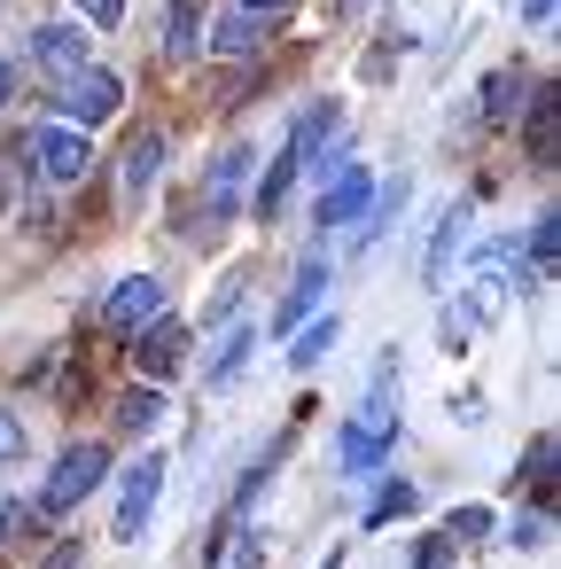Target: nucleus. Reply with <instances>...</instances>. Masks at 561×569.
<instances>
[{
    "label": "nucleus",
    "mask_w": 561,
    "mask_h": 569,
    "mask_svg": "<svg viewBox=\"0 0 561 569\" xmlns=\"http://www.w3.org/2000/svg\"><path fill=\"white\" fill-rule=\"evenodd\" d=\"M514 289H530V266H514V250L499 242V250H483V273L444 305V351H475L483 343V328L507 312V297Z\"/></svg>",
    "instance_id": "1"
},
{
    "label": "nucleus",
    "mask_w": 561,
    "mask_h": 569,
    "mask_svg": "<svg viewBox=\"0 0 561 569\" xmlns=\"http://www.w3.org/2000/svg\"><path fill=\"white\" fill-rule=\"evenodd\" d=\"M398 445V359H382L374 367V382H367V398L351 406V421H343V468L351 476H374L382 468V452Z\"/></svg>",
    "instance_id": "2"
},
{
    "label": "nucleus",
    "mask_w": 561,
    "mask_h": 569,
    "mask_svg": "<svg viewBox=\"0 0 561 569\" xmlns=\"http://www.w3.org/2000/svg\"><path fill=\"white\" fill-rule=\"evenodd\" d=\"M328 133H335V102H312L297 126H289V141H281V157L266 164V180H258V219H273L281 203H289V188H297V172L304 164H320V149H328Z\"/></svg>",
    "instance_id": "3"
},
{
    "label": "nucleus",
    "mask_w": 561,
    "mask_h": 569,
    "mask_svg": "<svg viewBox=\"0 0 561 569\" xmlns=\"http://www.w3.org/2000/svg\"><path fill=\"white\" fill-rule=\"evenodd\" d=\"M102 476H110V452H102V445H71V452L56 460V476L40 483V515H48V522H56V515H71Z\"/></svg>",
    "instance_id": "4"
},
{
    "label": "nucleus",
    "mask_w": 561,
    "mask_h": 569,
    "mask_svg": "<svg viewBox=\"0 0 561 569\" xmlns=\"http://www.w3.org/2000/svg\"><path fill=\"white\" fill-rule=\"evenodd\" d=\"M56 102H63V118H71L79 133H94V126H110V118L126 110V87H118L110 71H71Z\"/></svg>",
    "instance_id": "5"
},
{
    "label": "nucleus",
    "mask_w": 561,
    "mask_h": 569,
    "mask_svg": "<svg viewBox=\"0 0 561 569\" xmlns=\"http://www.w3.org/2000/svg\"><path fill=\"white\" fill-rule=\"evenodd\" d=\"M157 499H164V452H141V460L126 468V491H118V538H126V546L149 530Z\"/></svg>",
    "instance_id": "6"
},
{
    "label": "nucleus",
    "mask_w": 561,
    "mask_h": 569,
    "mask_svg": "<svg viewBox=\"0 0 561 569\" xmlns=\"http://www.w3.org/2000/svg\"><path fill=\"white\" fill-rule=\"evenodd\" d=\"M157 312H164V281H157V273H126V281L110 289V305H102V328H110V336H141Z\"/></svg>",
    "instance_id": "7"
},
{
    "label": "nucleus",
    "mask_w": 561,
    "mask_h": 569,
    "mask_svg": "<svg viewBox=\"0 0 561 569\" xmlns=\"http://www.w3.org/2000/svg\"><path fill=\"white\" fill-rule=\"evenodd\" d=\"M24 149L40 157V172H48L56 188H71V180H87V164H94V149H87V133H79V126H48V133H32Z\"/></svg>",
    "instance_id": "8"
},
{
    "label": "nucleus",
    "mask_w": 561,
    "mask_h": 569,
    "mask_svg": "<svg viewBox=\"0 0 561 569\" xmlns=\"http://www.w3.org/2000/svg\"><path fill=\"white\" fill-rule=\"evenodd\" d=\"M180 359H188V328L157 312V320H149V328L133 336V367H141V382H164V375H172Z\"/></svg>",
    "instance_id": "9"
},
{
    "label": "nucleus",
    "mask_w": 561,
    "mask_h": 569,
    "mask_svg": "<svg viewBox=\"0 0 561 569\" xmlns=\"http://www.w3.org/2000/svg\"><path fill=\"white\" fill-rule=\"evenodd\" d=\"M367 196H374L367 164H343V172H328V196H320V227H328V234H335V227H351V219L367 211Z\"/></svg>",
    "instance_id": "10"
},
{
    "label": "nucleus",
    "mask_w": 561,
    "mask_h": 569,
    "mask_svg": "<svg viewBox=\"0 0 561 569\" xmlns=\"http://www.w3.org/2000/svg\"><path fill=\"white\" fill-rule=\"evenodd\" d=\"M32 56H40V71L71 79V71H87V32L79 24H40L32 32Z\"/></svg>",
    "instance_id": "11"
},
{
    "label": "nucleus",
    "mask_w": 561,
    "mask_h": 569,
    "mask_svg": "<svg viewBox=\"0 0 561 569\" xmlns=\"http://www.w3.org/2000/svg\"><path fill=\"white\" fill-rule=\"evenodd\" d=\"M460 234H468V203H452V211L437 219V234H429V266H421V273H429V289H444V281H452V250H460Z\"/></svg>",
    "instance_id": "12"
},
{
    "label": "nucleus",
    "mask_w": 561,
    "mask_h": 569,
    "mask_svg": "<svg viewBox=\"0 0 561 569\" xmlns=\"http://www.w3.org/2000/svg\"><path fill=\"white\" fill-rule=\"evenodd\" d=\"M320 289H328V266L312 258V266H297V281H289V297H281V312H273V336H289L312 305H320Z\"/></svg>",
    "instance_id": "13"
},
{
    "label": "nucleus",
    "mask_w": 561,
    "mask_h": 569,
    "mask_svg": "<svg viewBox=\"0 0 561 569\" xmlns=\"http://www.w3.org/2000/svg\"><path fill=\"white\" fill-rule=\"evenodd\" d=\"M242 180H250V149H227V157H219V172H211V188H203V203H211V227H219V219L234 211Z\"/></svg>",
    "instance_id": "14"
},
{
    "label": "nucleus",
    "mask_w": 561,
    "mask_h": 569,
    "mask_svg": "<svg viewBox=\"0 0 561 569\" xmlns=\"http://www.w3.org/2000/svg\"><path fill=\"white\" fill-rule=\"evenodd\" d=\"M157 172H164V133H141V141L126 149V203H141Z\"/></svg>",
    "instance_id": "15"
},
{
    "label": "nucleus",
    "mask_w": 561,
    "mask_h": 569,
    "mask_svg": "<svg viewBox=\"0 0 561 569\" xmlns=\"http://www.w3.org/2000/svg\"><path fill=\"white\" fill-rule=\"evenodd\" d=\"M258 48H266V32H258L250 9H234L227 24H211V56H258Z\"/></svg>",
    "instance_id": "16"
},
{
    "label": "nucleus",
    "mask_w": 561,
    "mask_h": 569,
    "mask_svg": "<svg viewBox=\"0 0 561 569\" xmlns=\"http://www.w3.org/2000/svg\"><path fill=\"white\" fill-rule=\"evenodd\" d=\"M553 126H561L553 87H538V94H530V164H553Z\"/></svg>",
    "instance_id": "17"
},
{
    "label": "nucleus",
    "mask_w": 561,
    "mask_h": 569,
    "mask_svg": "<svg viewBox=\"0 0 561 569\" xmlns=\"http://www.w3.org/2000/svg\"><path fill=\"white\" fill-rule=\"evenodd\" d=\"M157 421H164V390L157 382H133L118 398V429H157Z\"/></svg>",
    "instance_id": "18"
},
{
    "label": "nucleus",
    "mask_w": 561,
    "mask_h": 569,
    "mask_svg": "<svg viewBox=\"0 0 561 569\" xmlns=\"http://www.w3.org/2000/svg\"><path fill=\"white\" fill-rule=\"evenodd\" d=\"M335 343H343V320H312V328H304V336L289 343V359H297V367H320V359H328Z\"/></svg>",
    "instance_id": "19"
},
{
    "label": "nucleus",
    "mask_w": 561,
    "mask_h": 569,
    "mask_svg": "<svg viewBox=\"0 0 561 569\" xmlns=\"http://www.w3.org/2000/svg\"><path fill=\"white\" fill-rule=\"evenodd\" d=\"M250 343H258V328H227V343H219V359H211V382H234V375L250 367Z\"/></svg>",
    "instance_id": "20"
},
{
    "label": "nucleus",
    "mask_w": 561,
    "mask_h": 569,
    "mask_svg": "<svg viewBox=\"0 0 561 569\" xmlns=\"http://www.w3.org/2000/svg\"><path fill=\"white\" fill-rule=\"evenodd\" d=\"M172 56H196L203 48V17H196V0H172V40H164Z\"/></svg>",
    "instance_id": "21"
},
{
    "label": "nucleus",
    "mask_w": 561,
    "mask_h": 569,
    "mask_svg": "<svg viewBox=\"0 0 561 569\" xmlns=\"http://www.w3.org/2000/svg\"><path fill=\"white\" fill-rule=\"evenodd\" d=\"M514 94H522V79H514V71H491V87H483V118L507 126V118H514Z\"/></svg>",
    "instance_id": "22"
},
{
    "label": "nucleus",
    "mask_w": 561,
    "mask_h": 569,
    "mask_svg": "<svg viewBox=\"0 0 561 569\" xmlns=\"http://www.w3.org/2000/svg\"><path fill=\"white\" fill-rule=\"evenodd\" d=\"M553 258H561V227H553V211L530 227V273H553Z\"/></svg>",
    "instance_id": "23"
},
{
    "label": "nucleus",
    "mask_w": 561,
    "mask_h": 569,
    "mask_svg": "<svg viewBox=\"0 0 561 569\" xmlns=\"http://www.w3.org/2000/svg\"><path fill=\"white\" fill-rule=\"evenodd\" d=\"M24 452H32V429H24V421H17L9 406H0V468H17Z\"/></svg>",
    "instance_id": "24"
},
{
    "label": "nucleus",
    "mask_w": 561,
    "mask_h": 569,
    "mask_svg": "<svg viewBox=\"0 0 561 569\" xmlns=\"http://www.w3.org/2000/svg\"><path fill=\"white\" fill-rule=\"evenodd\" d=\"M398 515H413V483H390V491L367 507V530H382V522H398Z\"/></svg>",
    "instance_id": "25"
},
{
    "label": "nucleus",
    "mask_w": 561,
    "mask_h": 569,
    "mask_svg": "<svg viewBox=\"0 0 561 569\" xmlns=\"http://www.w3.org/2000/svg\"><path fill=\"white\" fill-rule=\"evenodd\" d=\"M483 530H491V515H483V507H460V515L444 522V546H468V538H483Z\"/></svg>",
    "instance_id": "26"
},
{
    "label": "nucleus",
    "mask_w": 561,
    "mask_h": 569,
    "mask_svg": "<svg viewBox=\"0 0 561 569\" xmlns=\"http://www.w3.org/2000/svg\"><path fill=\"white\" fill-rule=\"evenodd\" d=\"M79 17H87L94 32H118V17H126V0H79Z\"/></svg>",
    "instance_id": "27"
},
{
    "label": "nucleus",
    "mask_w": 561,
    "mask_h": 569,
    "mask_svg": "<svg viewBox=\"0 0 561 569\" xmlns=\"http://www.w3.org/2000/svg\"><path fill=\"white\" fill-rule=\"evenodd\" d=\"M507 538H514V546H545V515H522Z\"/></svg>",
    "instance_id": "28"
},
{
    "label": "nucleus",
    "mask_w": 561,
    "mask_h": 569,
    "mask_svg": "<svg viewBox=\"0 0 561 569\" xmlns=\"http://www.w3.org/2000/svg\"><path fill=\"white\" fill-rule=\"evenodd\" d=\"M553 9L561 0H522V24H553Z\"/></svg>",
    "instance_id": "29"
},
{
    "label": "nucleus",
    "mask_w": 561,
    "mask_h": 569,
    "mask_svg": "<svg viewBox=\"0 0 561 569\" xmlns=\"http://www.w3.org/2000/svg\"><path fill=\"white\" fill-rule=\"evenodd\" d=\"M234 9H250V17H281L289 0H234Z\"/></svg>",
    "instance_id": "30"
},
{
    "label": "nucleus",
    "mask_w": 561,
    "mask_h": 569,
    "mask_svg": "<svg viewBox=\"0 0 561 569\" xmlns=\"http://www.w3.org/2000/svg\"><path fill=\"white\" fill-rule=\"evenodd\" d=\"M48 569H79V546H56V553H48Z\"/></svg>",
    "instance_id": "31"
},
{
    "label": "nucleus",
    "mask_w": 561,
    "mask_h": 569,
    "mask_svg": "<svg viewBox=\"0 0 561 569\" xmlns=\"http://www.w3.org/2000/svg\"><path fill=\"white\" fill-rule=\"evenodd\" d=\"M0 538H17V507H0Z\"/></svg>",
    "instance_id": "32"
},
{
    "label": "nucleus",
    "mask_w": 561,
    "mask_h": 569,
    "mask_svg": "<svg viewBox=\"0 0 561 569\" xmlns=\"http://www.w3.org/2000/svg\"><path fill=\"white\" fill-rule=\"evenodd\" d=\"M0 102H9V56H0Z\"/></svg>",
    "instance_id": "33"
}]
</instances>
